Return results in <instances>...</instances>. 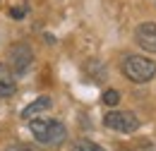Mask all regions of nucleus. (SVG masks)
Listing matches in <instances>:
<instances>
[{
	"label": "nucleus",
	"mask_w": 156,
	"mask_h": 151,
	"mask_svg": "<svg viewBox=\"0 0 156 151\" xmlns=\"http://www.w3.org/2000/svg\"><path fill=\"white\" fill-rule=\"evenodd\" d=\"M29 132L34 134V139L43 144V146H60L65 139H67V127L60 122V120H53V118H34L29 120Z\"/></svg>",
	"instance_id": "1"
},
{
	"label": "nucleus",
	"mask_w": 156,
	"mask_h": 151,
	"mask_svg": "<svg viewBox=\"0 0 156 151\" xmlns=\"http://www.w3.org/2000/svg\"><path fill=\"white\" fill-rule=\"evenodd\" d=\"M122 75L135 84H147L156 77V62L151 58L144 55H125L122 65H120Z\"/></svg>",
	"instance_id": "2"
},
{
	"label": "nucleus",
	"mask_w": 156,
	"mask_h": 151,
	"mask_svg": "<svg viewBox=\"0 0 156 151\" xmlns=\"http://www.w3.org/2000/svg\"><path fill=\"white\" fill-rule=\"evenodd\" d=\"M103 125L108 130H115V132L132 134L139 130V118L135 113H130V111H111L103 118Z\"/></svg>",
	"instance_id": "3"
},
{
	"label": "nucleus",
	"mask_w": 156,
	"mask_h": 151,
	"mask_svg": "<svg viewBox=\"0 0 156 151\" xmlns=\"http://www.w3.org/2000/svg\"><path fill=\"white\" fill-rule=\"evenodd\" d=\"M31 62H34V51L29 48V43H15V46L10 48V53H7V65H10V70H12L17 77L24 75V72L31 67Z\"/></svg>",
	"instance_id": "4"
},
{
	"label": "nucleus",
	"mask_w": 156,
	"mask_h": 151,
	"mask_svg": "<svg viewBox=\"0 0 156 151\" xmlns=\"http://www.w3.org/2000/svg\"><path fill=\"white\" fill-rule=\"evenodd\" d=\"M135 41L139 48H144L147 53L156 55V24L154 22H142L135 29Z\"/></svg>",
	"instance_id": "5"
},
{
	"label": "nucleus",
	"mask_w": 156,
	"mask_h": 151,
	"mask_svg": "<svg viewBox=\"0 0 156 151\" xmlns=\"http://www.w3.org/2000/svg\"><path fill=\"white\" fill-rule=\"evenodd\" d=\"M15 77H17V75L10 70V65L0 62V98H7V96L15 94V89H17Z\"/></svg>",
	"instance_id": "6"
},
{
	"label": "nucleus",
	"mask_w": 156,
	"mask_h": 151,
	"mask_svg": "<svg viewBox=\"0 0 156 151\" xmlns=\"http://www.w3.org/2000/svg\"><path fill=\"white\" fill-rule=\"evenodd\" d=\"M51 106H53V101H51V96H39L36 101H31L24 111H22V120H34L39 113H46V111H51Z\"/></svg>",
	"instance_id": "7"
},
{
	"label": "nucleus",
	"mask_w": 156,
	"mask_h": 151,
	"mask_svg": "<svg viewBox=\"0 0 156 151\" xmlns=\"http://www.w3.org/2000/svg\"><path fill=\"white\" fill-rule=\"evenodd\" d=\"M72 151H106V149L98 146L96 142H91V139H79V142H75Z\"/></svg>",
	"instance_id": "8"
},
{
	"label": "nucleus",
	"mask_w": 156,
	"mask_h": 151,
	"mask_svg": "<svg viewBox=\"0 0 156 151\" xmlns=\"http://www.w3.org/2000/svg\"><path fill=\"white\" fill-rule=\"evenodd\" d=\"M101 101H103L106 106H118V103H120V91H115V89H106L103 96H101Z\"/></svg>",
	"instance_id": "9"
},
{
	"label": "nucleus",
	"mask_w": 156,
	"mask_h": 151,
	"mask_svg": "<svg viewBox=\"0 0 156 151\" xmlns=\"http://www.w3.org/2000/svg\"><path fill=\"white\" fill-rule=\"evenodd\" d=\"M5 151H29L27 146H22V144H12V146H7Z\"/></svg>",
	"instance_id": "10"
},
{
	"label": "nucleus",
	"mask_w": 156,
	"mask_h": 151,
	"mask_svg": "<svg viewBox=\"0 0 156 151\" xmlns=\"http://www.w3.org/2000/svg\"><path fill=\"white\" fill-rule=\"evenodd\" d=\"M22 15H24V10H20V7H17V10H12V17H22Z\"/></svg>",
	"instance_id": "11"
}]
</instances>
